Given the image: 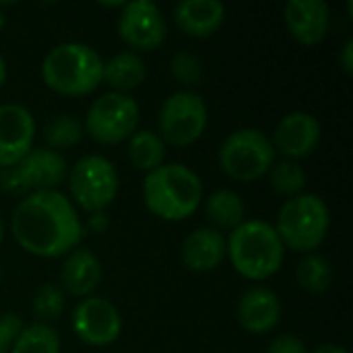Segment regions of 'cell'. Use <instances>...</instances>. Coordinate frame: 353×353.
Instances as JSON below:
<instances>
[{
    "instance_id": "6da1fadb",
    "label": "cell",
    "mask_w": 353,
    "mask_h": 353,
    "mask_svg": "<svg viewBox=\"0 0 353 353\" xmlns=\"http://www.w3.org/2000/svg\"><path fill=\"white\" fill-rule=\"evenodd\" d=\"M17 244L41 259L68 254L83 240V223L72 201L60 190H43L23 196L10 217Z\"/></svg>"
},
{
    "instance_id": "7a4b0ae2",
    "label": "cell",
    "mask_w": 353,
    "mask_h": 353,
    "mask_svg": "<svg viewBox=\"0 0 353 353\" xmlns=\"http://www.w3.org/2000/svg\"><path fill=\"white\" fill-rule=\"evenodd\" d=\"M147 209L163 221H184L203 203L201 178L182 163H163L143 182Z\"/></svg>"
},
{
    "instance_id": "3957f363",
    "label": "cell",
    "mask_w": 353,
    "mask_h": 353,
    "mask_svg": "<svg viewBox=\"0 0 353 353\" xmlns=\"http://www.w3.org/2000/svg\"><path fill=\"white\" fill-rule=\"evenodd\" d=\"M225 244L232 267L250 281L269 279L283 265L285 246L275 228L263 219L242 221Z\"/></svg>"
},
{
    "instance_id": "277c9868",
    "label": "cell",
    "mask_w": 353,
    "mask_h": 353,
    "mask_svg": "<svg viewBox=\"0 0 353 353\" xmlns=\"http://www.w3.org/2000/svg\"><path fill=\"white\" fill-rule=\"evenodd\" d=\"M101 56L81 41H66L52 48L41 62L43 83L60 95H89L101 85Z\"/></svg>"
},
{
    "instance_id": "5b68a950",
    "label": "cell",
    "mask_w": 353,
    "mask_h": 353,
    "mask_svg": "<svg viewBox=\"0 0 353 353\" xmlns=\"http://www.w3.org/2000/svg\"><path fill=\"white\" fill-rule=\"evenodd\" d=\"M331 215L327 203L316 194H298L283 203L273 225L283 246L294 252L316 250L329 232Z\"/></svg>"
},
{
    "instance_id": "8992f818",
    "label": "cell",
    "mask_w": 353,
    "mask_h": 353,
    "mask_svg": "<svg viewBox=\"0 0 353 353\" xmlns=\"http://www.w3.org/2000/svg\"><path fill=\"white\" fill-rule=\"evenodd\" d=\"M275 163V147L261 128L234 130L219 149L221 170L238 182H254Z\"/></svg>"
},
{
    "instance_id": "52a82bcc",
    "label": "cell",
    "mask_w": 353,
    "mask_h": 353,
    "mask_svg": "<svg viewBox=\"0 0 353 353\" xmlns=\"http://www.w3.org/2000/svg\"><path fill=\"white\" fill-rule=\"evenodd\" d=\"M141 110L126 93H103L87 110L85 130L99 145H118L137 132Z\"/></svg>"
},
{
    "instance_id": "ba28073f",
    "label": "cell",
    "mask_w": 353,
    "mask_h": 353,
    "mask_svg": "<svg viewBox=\"0 0 353 353\" xmlns=\"http://www.w3.org/2000/svg\"><path fill=\"white\" fill-rule=\"evenodd\" d=\"M118 172L103 155L81 157L68 174L72 201L87 213H101L118 194Z\"/></svg>"
},
{
    "instance_id": "9c48e42d",
    "label": "cell",
    "mask_w": 353,
    "mask_h": 353,
    "mask_svg": "<svg viewBox=\"0 0 353 353\" xmlns=\"http://www.w3.org/2000/svg\"><path fill=\"white\" fill-rule=\"evenodd\" d=\"M68 176L66 159L52 149H31L17 165L0 172V188L10 194L56 190Z\"/></svg>"
},
{
    "instance_id": "30bf717a",
    "label": "cell",
    "mask_w": 353,
    "mask_h": 353,
    "mask_svg": "<svg viewBox=\"0 0 353 353\" xmlns=\"http://www.w3.org/2000/svg\"><path fill=\"white\" fill-rule=\"evenodd\" d=\"M209 122L205 99L192 91L170 95L159 110V137L165 145L188 147L196 143Z\"/></svg>"
},
{
    "instance_id": "8fae6325",
    "label": "cell",
    "mask_w": 353,
    "mask_h": 353,
    "mask_svg": "<svg viewBox=\"0 0 353 353\" xmlns=\"http://www.w3.org/2000/svg\"><path fill=\"white\" fill-rule=\"evenodd\" d=\"M70 327L83 343L105 347L118 341L122 333V316L110 300L85 298L74 306Z\"/></svg>"
},
{
    "instance_id": "7c38bea8",
    "label": "cell",
    "mask_w": 353,
    "mask_h": 353,
    "mask_svg": "<svg viewBox=\"0 0 353 353\" xmlns=\"http://www.w3.org/2000/svg\"><path fill=\"white\" fill-rule=\"evenodd\" d=\"M118 33L132 50L151 52L163 43L168 23L161 8L149 0L124 2L118 17Z\"/></svg>"
},
{
    "instance_id": "4fadbf2b",
    "label": "cell",
    "mask_w": 353,
    "mask_h": 353,
    "mask_svg": "<svg viewBox=\"0 0 353 353\" xmlns=\"http://www.w3.org/2000/svg\"><path fill=\"white\" fill-rule=\"evenodd\" d=\"M33 114L19 103L0 105V168L17 165L33 149Z\"/></svg>"
},
{
    "instance_id": "5bb4252c",
    "label": "cell",
    "mask_w": 353,
    "mask_h": 353,
    "mask_svg": "<svg viewBox=\"0 0 353 353\" xmlns=\"http://www.w3.org/2000/svg\"><path fill=\"white\" fill-rule=\"evenodd\" d=\"M321 134V122L316 116L308 112H292L281 118L271 143L283 155L292 159H304L319 147Z\"/></svg>"
},
{
    "instance_id": "9a60e30c",
    "label": "cell",
    "mask_w": 353,
    "mask_h": 353,
    "mask_svg": "<svg viewBox=\"0 0 353 353\" xmlns=\"http://www.w3.org/2000/svg\"><path fill=\"white\" fill-rule=\"evenodd\" d=\"M285 25L302 46H319L331 27V10L323 0H292L285 4Z\"/></svg>"
},
{
    "instance_id": "2e32d148",
    "label": "cell",
    "mask_w": 353,
    "mask_h": 353,
    "mask_svg": "<svg viewBox=\"0 0 353 353\" xmlns=\"http://www.w3.org/2000/svg\"><path fill=\"white\" fill-rule=\"evenodd\" d=\"M281 319V302L267 288L248 290L238 302V323L252 335H265L277 327Z\"/></svg>"
},
{
    "instance_id": "e0dca14e",
    "label": "cell",
    "mask_w": 353,
    "mask_h": 353,
    "mask_svg": "<svg viewBox=\"0 0 353 353\" xmlns=\"http://www.w3.org/2000/svg\"><path fill=\"white\" fill-rule=\"evenodd\" d=\"M228 254V244L221 232L213 228H199L190 232L182 244V261L194 273H209L217 269Z\"/></svg>"
},
{
    "instance_id": "ac0fdd59",
    "label": "cell",
    "mask_w": 353,
    "mask_h": 353,
    "mask_svg": "<svg viewBox=\"0 0 353 353\" xmlns=\"http://www.w3.org/2000/svg\"><path fill=\"white\" fill-rule=\"evenodd\" d=\"M225 21V6L217 0H182L174 8L176 27L190 37H209Z\"/></svg>"
},
{
    "instance_id": "d6986e66",
    "label": "cell",
    "mask_w": 353,
    "mask_h": 353,
    "mask_svg": "<svg viewBox=\"0 0 353 353\" xmlns=\"http://www.w3.org/2000/svg\"><path fill=\"white\" fill-rule=\"evenodd\" d=\"M101 277H103L101 263L87 248L70 250L68 259L62 265V273H60L64 292L74 298H83V300L91 298V294L97 290Z\"/></svg>"
},
{
    "instance_id": "ffe728a7",
    "label": "cell",
    "mask_w": 353,
    "mask_h": 353,
    "mask_svg": "<svg viewBox=\"0 0 353 353\" xmlns=\"http://www.w3.org/2000/svg\"><path fill=\"white\" fill-rule=\"evenodd\" d=\"M145 62L137 52H120L103 62L101 83L112 87L114 93L137 89L145 81Z\"/></svg>"
},
{
    "instance_id": "44dd1931",
    "label": "cell",
    "mask_w": 353,
    "mask_h": 353,
    "mask_svg": "<svg viewBox=\"0 0 353 353\" xmlns=\"http://www.w3.org/2000/svg\"><path fill=\"white\" fill-rule=\"evenodd\" d=\"M244 201L238 192L223 188L213 192L205 203V215L215 225L213 230H236L244 221Z\"/></svg>"
},
{
    "instance_id": "7402d4cb",
    "label": "cell",
    "mask_w": 353,
    "mask_h": 353,
    "mask_svg": "<svg viewBox=\"0 0 353 353\" xmlns=\"http://www.w3.org/2000/svg\"><path fill=\"white\" fill-rule=\"evenodd\" d=\"M128 159L137 170L151 174L165 161V143L153 130H137L128 139Z\"/></svg>"
},
{
    "instance_id": "603a6c76",
    "label": "cell",
    "mask_w": 353,
    "mask_h": 353,
    "mask_svg": "<svg viewBox=\"0 0 353 353\" xmlns=\"http://www.w3.org/2000/svg\"><path fill=\"white\" fill-rule=\"evenodd\" d=\"M296 277H298V285L308 294H323L329 290L333 281V267L323 254L308 252L300 261Z\"/></svg>"
},
{
    "instance_id": "cb8c5ba5",
    "label": "cell",
    "mask_w": 353,
    "mask_h": 353,
    "mask_svg": "<svg viewBox=\"0 0 353 353\" xmlns=\"http://www.w3.org/2000/svg\"><path fill=\"white\" fill-rule=\"evenodd\" d=\"M10 353H60V337L50 325H29L17 335Z\"/></svg>"
},
{
    "instance_id": "d4e9b609",
    "label": "cell",
    "mask_w": 353,
    "mask_h": 353,
    "mask_svg": "<svg viewBox=\"0 0 353 353\" xmlns=\"http://www.w3.org/2000/svg\"><path fill=\"white\" fill-rule=\"evenodd\" d=\"M269 180L275 192L294 199L304 192L308 174L298 161H281L273 163V168L269 170Z\"/></svg>"
},
{
    "instance_id": "484cf974",
    "label": "cell",
    "mask_w": 353,
    "mask_h": 353,
    "mask_svg": "<svg viewBox=\"0 0 353 353\" xmlns=\"http://www.w3.org/2000/svg\"><path fill=\"white\" fill-rule=\"evenodd\" d=\"M81 137H83V124L68 114L52 118L43 128V139L52 151L68 149V147L77 145L81 141Z\"/></svg>"
},
{
    "instance_id": "4316f807",
    "label": "cell",
    "mask_w": 353,
    "mask_h": 353,
    "mask_svg": "<svg viewBox=\"0 0 353 353\" xmlns=\"http://www.w3.org/2000/svg\"><path fill=\"white\" fill-rule=\"evenodd\" d=\"M31 308L41 325L60 319V314L64 312V290L56 283H43L35 292Z\"/></svg>"
},
{
    "instance_id": "83f0119b",
    "label": "cell",
    "mask_w": 353,
    "mask_h": 353,
    "mask_svg": "<svg viewBox=\"0 0 353 353\" xmlns=\"http://www.w3.org/2000/svg\"><path fill=\"white\" fill-rule=\"evenodd\" d=\"M170 72L184 85H199L203 79V62L190 52H176L170 60Z\"/></svg>"
},
{
    "instance_id": "f1b7e54d",
    "label": "cell",
    "mask_w": 353,
    "mask_h": 353,
    "mask_svg": "<svg viewBox=\"0 0 353 353\" xmlns=\"http://www.w3.org/2000/svg\"><path fill=\"white\" fill-rule=\"evenodd\" d=\"M21 329H23V321L17 314L8 312L0 316V353H10V347L17 335L21 333Z\"/></svg>"
},
{
    "instance_id": "f546056e",
    "label": "cell",
    "mask_w": 353,
    "mask_h": 353,
    "mask_svg": "<svg viewBox=\"0 0 353 353\" xmlns=\"http://www.w3.org/2000/svg\"><path fill=\"white\" fill-rule=\"evenodd\" d=\"M267 353H308L306 345L296 335H279L271 341Z\"/></svg>"
},
{
    "instance_id": "4dcf8cb0",
    "label": "cell",
    "mask_w": 353,
    "mask_h": 353,
    "mask_svg": "<svg viewBox=\"0 0 353 353\" xmlns=\"http://www.w3.org/2000/svg\"><path fill=\"white\" fill-rule=\"evenodd\" d=\"M339 64L341 68L345 70V74H352L353 72V39H347L339 52Z\"/></svg>"
},
{
    "instance_id": "1f68e13d",
    "label": "cell",
    "mask_w": 353,
    "mask_h": 353,
    "mask_svg": "<svg viewBox=\"0 0 353 353\" xmlns=\"http://www.w3.org/2000/svg\"><path fill=\"white\" fill-rule=\"evenodd\" d=\"M312 353H347V350H343V347H339V345H333V343H327V345L316 347Z\"/></svg>"
},
{
    "instance_id": "d6a6232c",
    "label": "cell",
    "mask_w": 353,
    "mask_h": 353,
    "mask_svg": "<svg viewBox=\"0 0 353 353\" xmlns=\"http://www.w3.org/2000/svg\"><path fill=\"white\" fill-rule=\"evenodd\" d=\"M4 81H6V62H4V58L0 54V87L4 85Z\"/></svg>"
},
{
    "instance_id": "836d02e7",
    "label": "cell",
    "mask_w": 353,
    "mask_h": 353,
    "mask_svg": "<svg viewBox=\"0 0 353 353\" xmlns=\"http://www.w3.org/2000/svg\"><path fill=\"white\" fill-rule=\"evenodd\" d=\"M4 23H6V17H4V12H2V8H0V31H2Z\"/></svg>"
},
{
    "instance_id": "e575fe53",
    "label": "cell",
    "mask_w": 353,
    "mask_h": 353,
    "mask_svg": "<svg viewBox=\"0 0 353 353\" xmlns=\"http://www.w3.org/2000/svg\"><path fill=\"white\" fill-rule=\"evenodd\" d=\"M2 238H4V225H2V219H0V244H2Z\"/></svg>"
}]
</instances>
